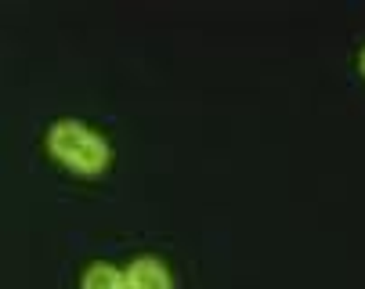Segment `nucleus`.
I'll use <instances>...</instances> for the list:
<instances>
[{
    "label": "nucleus",
    "instance_id": "nucleus-4",
    "mask_svg": "<svg viewBox=\"0 0 365 289\" xmlns=\"http://www.w3.org/2000/svg\"><path fill=\"white\" fill-rule=\"evenodd\" d=\"M361 73H365V51H361Z\"/></svg>",
    "mask_w": 365,
    "mask_h": 289
},
{
    "label": "nucleus",
    "instance_id": "nucleus-2",
    "mask_svg": "<svg viewBox=\"0 0 365 289\" xmlns=\"http://www.w3.org/2000/svg\"><path fill=\"white\" fill-rule=\"evenodd\" d=\"M127 275V289H170V271L160 257H134Z\"/></svg>",
    "mask_w": 365,
    "mask_h": 289
},
{
    "label": "nucleus",
    "instance_id": "nucleus-1",
    "mask_svg": "<svg viewBox=\"0 0 365 289\" xmlns=\"http://www.w3.org/2000/svg\"><path fill=\"white\" fill-rule=\"evenodd\" d=\"M47 152L58 163H66L69 170H76L80 177H98L109 163V141L87 130L83 123L62 120L47 130Z\"/></svg>",
    "mask_w": 365,
    "mask_h": 289
},
{
    "label": "nucleus",
    "instance_id": "nucleus-3",
    "mask_svg": "<svg viewBox=\"0 0 365 289\" xmlns=\"http://www.w3.org/2000/svg\"><path fill=\"white\" fill-rule=\"evenodd\" d=\"M83 289H127V275L109 264H94L83 271Z\"/></svg>",
    "mask_w": 365,
    "mask_h": 289
}]
</instances>
